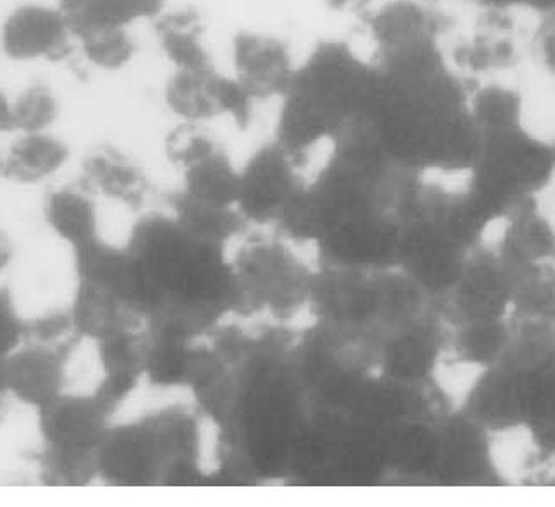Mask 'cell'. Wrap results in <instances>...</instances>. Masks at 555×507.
<instances>
[{"label": "cell", "mask_w": 555, "mask_h": 507, "mask_svg": "<svg viewBox=\"0 0 555 507\" xmlns=\"http://www.w3.org/2000/svg\"><path fill=\"white\" fill-rule=\"evenodd\" d=\"M69 157L67 143L50 131L17 134L5 157L0 158V176L11 183L34 186L63 171Z\"/></svg>", "instance_id": "ffe728a7"}, {"label": "cell", "mask_w": 555, "mask_h": 507, "mask_svg": "<svg viewBox=\"0 0 555 507\" xmlns=\"http://www.w3.org/2000/svg\"><path fill=\"white\" fill-rule=\"evenodd\" d=\"M509 337L507 318L464 322L449 327L448 353L457 363L486 370L502 362L509 346Z\"/></svg>", "instance_id": "603a6c76"}, {"label": "cell", "mask_w": 555, "mask_h": 507, "mask_svg": "<svg viewBox=\"0 0 555 507\" xmlns=\"http://www.w3.org/2000/svg\"><path fill=\"white\" fill-rule=\"evenodd\" d=\"M79 339L69 312L49 313L26 322L25 344L61 346Z\"/></svg>", "instance_id": "f1b7e54d"}, {"label": "cell", "mask_w": 555, "mask_h": 507, "mask_svg": "<svg viewBox=\"0 0 555 507\" xmlns=\"http://www.w3.org/2000/svg\"><path fill=\"white\" fill-rule=\"evenodd\" d=\"M509 316L555 312V263L513 266Z\"/></svg>", "instance_id": "4316f807"}, {"label": "cell", "mask_w": 555, "mask_h": 507, "mask_svg": "<svg viewBox=\"0 0 555 507\" xmlns=\"http://www.w3.org/2000/svg\"><path fill=\"white\" fill-rule=\"evenodd\" d=\"M75 51V35L59 4L25 2L0 25V52L13 63H61Z\"/></svg>", "instance_id": "8fae6325"}, {"label": "cell", "mask_w": 555, "mask_h": 507, "mask_svg": "<svg viewBox=\"0 0 555 507\" xmlns=\"http://www.w3.org/2000/svg\"><path fill=\"white\" fill-rule=\"evenodd\" d=\"M469 253L431 222L413 219L402 224L396 269L437 303L460 280Z\"/></svg>", "instance_id": "30bf717a"}, {"label": "cell", "mask_w": 555, "mask_h": 507, "mask_svg": "<svg viewBox=\"0 0 555 507\" xmlns=\"http://www.w3.org/2000/svg\"><path fill=\"white\" fill-rule=\"evenodd\" d=\"M178 174L176 193L188 200L207 207L237 210L240 164L229 154L224 143L179 169Z\"/></svg>", "instance_id": "ac0fdd59"}, {"label": "cell", "mask_w": 555, "mask_h": 507, "mask_svg": "<svg viewBox=\"0 0 555 507\" xmlns=\"http://www.w3.org/2000/svg\"><path fill=\"white\" fill-rule=\"evenodd\" d=\"M47 224L70 248H81L99 239V207L87 187L63 186L47 196L43 207Z\"/></svg>", "instance_id": "7402d4cb"}, {"label": "cell", "mask_w": 555, "mask_h": 507, "mask_svg": "<svg viewBox=\"0 0 555 507\" xmlns=\"http://www.w3.org/2000/svg\"><path fill=\"white\" fill-rule=\"evenodd\" d=\"M498 251L509 265L555 263V227L537 204L525 202L504 219Z\"/></svg>", "instance_id": "d6986e66"}, {"label": "cell", "mask_w": 555, "mask_h": 507, "mask_svg": "<svg viewBox=\"0 0 555 507\" xmlns=\"http://www.w3.org/2000/svg\"><path fill=\"white\" fill-rule=\"evenodd\" d=\"M301 57L289 38L267 28H237L225 46L224 69L258 105L278 102L296 81Z\"/></svg>", "instance_id": "8992f818"}, {"label": "cell", "mask_w": 555, "mask_h": 507, "mask_svg": "<svg viewBox=\"0 0 555 507\" xmlns=\"http://www.w3.org/2000/svg\"><path fill=\"white\" fill-rule=\"evenodd\" d=\"M81 186L131 210L145 207L152 181L141 164L113 145H100L81 164Z\"/></svg>", "instance_id": "e0dca14e"}, {"label": "cell", "mask_w": 555, "mask_h": 507, "mask_svg": "<svg viewBox=\"0 0 555 507\" xmlns=\"http://www.w3.org/2000/svg\"><path fill=\"white\" fill-rule=\"evenodd\" d=\"M13 243L0 231V274L8 269L9 263L13 260Z\"/></svg>", "instance_id": "d6a6232c"}, {"label": "cell", "mask_w": 555, "mask_h": 507, "mask_svg": "<svg viewBox=\"0 0 555 507\" xmlns=\"http://www.w3.org/2000/svg\"><path fill=\"white\" fill-rule=\"evenodd\" d=\"M307 167L274 140L240 164L237 212L249 229H275L307 186Z\"/></svg>", "instance_id": "5b68a950"}, {"label": "cell", "mask_w": 555, "mask_h": 507, "mask_svg": "<svg viewBox=\"0 0 555 507\" xmlns=\"http://www.w3.org/2000/svg\"><path fill=\"white\" fill-rule=\"evenodd\" d=\"M511 298L513 269L509 263L502 260L498 251L478 246L466 258L457 283L436 307L452 327L464 322L507 318Z\"/></svg>", "instance_id": "9c48e42d"}, {"label": "cell", "mask_w": 555, "mask_h": 507, "mask_svg": "<svg viewBox=\"0 0 555 507\" xmlns=\"http://www.w3.org/2000/svg\"><path fill=\"white\" fill-rule=\"evenodd\" d=\"M513 11L481 8L477 25L468 37L454 43L448 61L461 76L507 72L519 61L514 40Z\"/></svg>", "instance_id": "2e32d148"}, {"label": "cell", "mask_w": 555, "mask_h": 507, "mask_svg": "<svg viewBox=\"0 0 555 507\" xmlns=\"http://www.w3.org/2000/svg\"><path fill=\"white\" fill-rule=\"evenodd\" d=\"M442 16L427 0H380L358 25L361 49L375 64L440 46Z\"/></svg>", "instance_id": "ba28073f"}, {"label": "cell", "mask_w": 555, "mask_h": 507, "mask_svg": "<svg viewBox=\"0 0 555 507\" xmlns=\"http://www.w3.org/2000/svg\"><path fill=\"white\" fill-rule=\"evenodd\" d=\"M554 148H555V143H554Z\"/></svg>", "instance_id": "d590c367"}, {"label": "cell", "mask_w": 555, "mask_h": 507, "mask_svg": "<svg viewBox=\"0 0 555 507\" xmlns=\"http://www.w3.org/2000/svg\"><path fill=\"white\" fill-rule=\"evenodd\" d=\"M26 321L16 310L8 287L0 289V360H8L25 344Z\"/></svg>", "instance_id": "f546056e"}, {"label": "cell", "mask_w": 555, "mask_h": 507, "mask_svg": "<svg viewBox=\"0 0 555 507\" xmlns=\"http://www.w3.org/2000/svg\"><path fill=\"white\" fill-rule=\"evenodd\" d=\"M254 231L241 236L240 250L231 258L232 313L270 315L284 324L308 308L315 271L278 233L266 236Z\"/></svg>", "instance_id": "7a4b0ae2"}, {"label": "cell", "mask_w": 555, "mask_h": 507, "mask_svg": "<svg viewBox=\"0 0 555 507\" xmlns=\"http://www.w3.org/2000/svg\"><path fill=\"white\" fill-rule=\"evenodd\" d=\"M96 473L113 486L160 485L164 459L152 416L111 425L96 453Z\"/></svg>", "instance_id": "7c38bea8"}, {"label": "cell", "mask_w": 555, "mask_h": 507, "mask_svg": "<svg viewBox=\"0 0 555 507\" xmlns=\"http://www.w3.org/2000/svg\"><path fill=\"white\" fill-rule=\"evenodd\" d=\"M469 113L481 136L525 125L521 93L506 84L487 83L469 92Z\"/></svg>", "instance_id": "484cf974"}, {"label": "cell", "mask_w": 555, "mask_h": 507, "mask_svg": "<svg viewBox=\"0 0 555 507\" xmlns=\"http://www.w3.org/2000/svg\"><path fill=\"white\" fill-rule=\"evenodd\" d=\"M555 176L554 143L525 125L481 136L477 160L468 171L466 193L492 224L533 200Z\"/></svg>", "instance_id": "6da1fadb"}, {"label": "cell", "mask_w": 555, "mask_h": 507, "mask_svg": "<svg viewBox=\"0 0 555 507\" xmlns=\"http://www.w3.org/2000/svg\"><path fill=\"white\" fill-rule=\"evenodd\" d=\"M166 113L175 122L214 126L231 122L248 128L258 104L219 64L198 69H169L160 90Z\"/></svg>", "instance_id": "277c9868"}, {"label": "cell", "mask_w": 555, "mask_h": 507, "mask_svg": "<svg viewBox=\"0 0 555 507\" xmlns=\"http://www.w3.org/2000/svg\"><path fill=\"white\" fill-rule=\"evenodd\" d=\"M158 55L169 69H198L217 64L207 14L193 4H169L150 23Z\"/></svg>", "instance_id": "5bb4252c"}, {"label": "cell", "mask_w": 555, "mask_h": 507, "mask_svg": "<svg viewBox=\"0 0 555 507\" xmlns=\"http://www.w3.org/2000/svg\"><path fill=\"white\" fill-rule=\"evenodd\" d=\"M76 344H25L14 351L5 362L9 394L37 410L54 401L64 392L66 365Z\"/></svg>", "instance_id": "9a60e30c"}, {"label": "cell", "mask_w": 555, "mask_h": 507, "mask_svg": "<svg viewBox=\"0 0 555 507\" xmlns=\"http://www.w3.org/2000/svg\"><path fill=\"white\" fill-rule=\"evenodd\" d=\"M460 410L489 435L522 429L527 413V375L502 365L480 370Z\"/></svg>", "instance_id": "4fadbf2b"}, {"label": "cell", "mask_w": 555, "mask_h": 507, "mask_svg": "<svg viewBox=\"0 0 555 507\" xmlns=\"http://www.w3.org/2000/svg\"><path fill=\"white\" fill-rule=\"evenodd\" d=\"M75 54H78L92 72L104 75H117L133 66L140 54L134 29L105 28L93 29L76 35Z\"/></svg>", "instance_id": "d4e9b609"}, {"label": "cell", "mask_w": 555, "mask_h": 507, "mask_svg": "<svg viewBox=\"0 0 555 507\" xmlns=\"http://www.w3.org/2000/svg\"><path fill=\"white\" fill-rule=\"evenodd\" d=\"M57 4L76 37L93 29L150 25L170 0H59Z\"/></svg>", "instance_id": "44dd1931"}, {"label": "cell", "mask_w": 555, "mask_h": 507, "mask_svg": "<svg viewBox=\"0 0 555 507\" xmlns=\"http://www.w3.org/2000/svg\"><path fill=\"white\" fill-rule=\"evenodd\" d=\"M114 413L95 392H63L38 410L43 445L37 465L43 485L85 486L99 479L96 453Z\"/></svg>", "instance_id": "3957f363"}, {"label": "cell", "mask_w": 555, "mask_h": 507, "mask_svg": "<svg viewBox=\"0 0 555 507\" xmlns=\"http://www.w3.org/2000/svg\"><path fill=\"white\" fill-rule=\"evenodd\" d=\"M11 133H43L61 116V99L46 81L26 84L11 99Z\"/></svg>", "instance_id": "83f0119b"}, {"label": "cell", "mask_w": 555, "mask_h": 507, "mask_svg": "<svg viewBox=\"0 0 555 507\" xmlns=\"http://www.w3.org/2000/svg\"><path fill=\"white\" fill-rule=\"evenodd\" d=\"M449 325L436 303L415 321L382 334L375 342V372L393 382L422 386L434 382L448 354Z\"/></svg>", "instance_id": "52a82bcc"}, {"label": "cell", "mask_w": 555, "mask_h": 507, "mask_svg": "<svg viewBox=\"0 0 555 507\" xmlns=\"http://www.w3.org/2000/svg\"><path fill=\"white\" fill-rule=\"evenodd\" d=\"M8 416V395H0V427L4 425Z\"/></svg>", "instance_id": "e575fe53"}, {"label": "cell", "mask_w": 555, "mask_h": 507, "mask_svg": "<svg viewBox=\"0 0 555 507\" xmlns=\"http://www.w3.org/2000/svg\"><path fill=\"white\" fill-rule=\"evenodd\" d=\"M534 54L548 75L555 78V11L540 14L533 35Z\"/></svg>", "instance_id": "4dcf8cb0"}, {"label": "cell", "mask_w": 555, "mask_h": 507, "mask_svg": "<svg viewBox=\"0 0 555 507\" xmlns=\"http://www.w3.org/2000/svg\"><path fill=\"white\" fill-rule=\"evenodd\" d=\"M11 99L5 93L0 92V133H11Z\"/></svg>", "instance_id": "836d02e7"}, {"label": "cell", "mask_w": 555, "mask_h": 507, "mask_svg": "<svg viewBox=\"0 0 555 507\" xmlns=\"http://www.w3.org/2000/svg\"><path fill=\"white\" fill-rule=\"evenodd\" d=\"M325 13L360 25L380 0H319Z\"/></svg>", "instance_id": "1f68e13d"}, {"label": "cell", "mask_w": 555, "mask_h": 507, "mask_svg": "<svg viewBox=\"0 0 555 507\" xmlns=\"http://www.w3.org/2000/svg\"><path fill=\"white\" fill-rule=\"evenodd\" d=\"M534 445L537 465L555 459V358L537 374L527 375L525 427Z\"/></svg>", "instance_id": "cb8c5ba5"}]
</instances>
